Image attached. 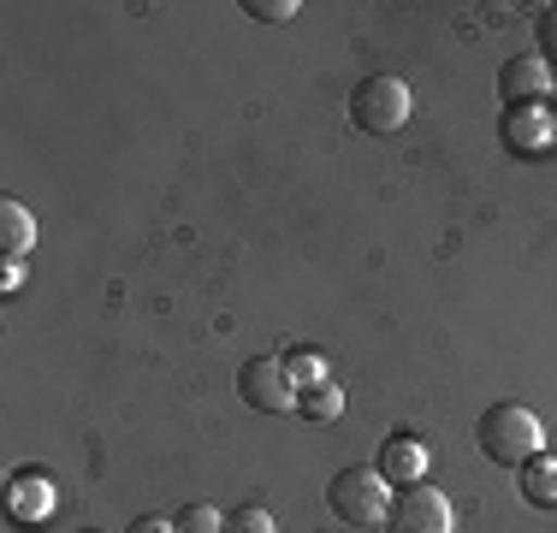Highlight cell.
<instances>
[{"label":"cell","instance_id":"cell-1","mask_svg":"<svg viewBox=\"0 0 557 533\" xmlns=\"http://www.w3.org/2000/svg\"><path fill=\"white\" fill-rule=\"evenodd\" d=\"M474 438H481L486 462H498V469H522L528 457H540L546 450V426L528 404H493L474 426Z\"/></svg>","mask_w":557,"mask_h":533},{"label":"cell","instance_id":"cell-2","mask_svg":"<svg viewBox=\"0 0 557 533\" xmlns=\"http://www.w3.org/2000/svg\"><path fill=\"white\" fill-rule=\"evenodd\" d=\"M326 510H333L344 528L374 533L392 516V480L380 469H368V462H350V469H338L333 486H326Z\"/></svg>","mask_w":557,"mask_h":533},{"label":"cell","instance_id":"cell-3","mask_svg":"<svg viewBox=\"0 0 557 533\" xmlns=\"http://www.w3.org/2000/svg\"><path fill=\"white\" fill-rule=\"evenodd\" d=\"M409 113H416V96H409V84L392 77V72L362 77L356 96H350V119L368 131V137H392V131H404Z\"/></svg>","mask_w":557,"mask_h":533},{"label":"cell","instance_id":"cell-4","mask_svg":"<svg viewBox=\"0 0 557 533\" xmlns=\"http://www.w3.org/2000/svg\"><path fill=\"white\" fill-rule=\"evenodd\" d=\"M386 533H457V510L440 486H397L392 498V516H386Z\"/></svg>","mask_w":557,"mask_h":533},{"label":"cell","instance_id":"cell-5","mask_svg":"<svg viewBox=\"0 0 557 533\" xmlns=\"http://www.w3.org/2000/svg\"><path fill=\"white\" fill-rule=\"evenodd\" d=\"M237 397H244L256 416H290V409H297V385H290V373L278 356H249V362L237 368Z\"/></svg>","mask_w":557,"mask_h":533},{"label":"cell","instance_id":"cell-6","mask_svg":"<svg viewBox=\"0 0 557 533\" xmlns=\"http://www.w3.org/2000/svg\"><path fill=\"white\" fill-rule=\"evenodd\" d=\"M498 137L510 154H546L557 142V125H552V107L534 101V107H504L498 119Z\"/></svg>","mask_w":557,"mask_h":533},{"label":"cell","instance_id":"cell-7","mask_svg":"<svg viewBox=\"0 0 557 533\" xmlns=\"http://www.w3.org/2000/svg\"><path fill=\"white\" fill-rule=\"evenodd\" d=\"M498 96L504 107H534L552 96V65L540 60V53H510V60L498 65Z\"/></svg>","mask_w":557,"mask_h":533},{"label":"cell","instance_id":"cell-8","mask_svg":"<svg viewBox=\"0 0 557 533\" xmlns=\"http://www.w3.org/2000/svg\"><path fill=\"white\" fill-rule=\"evenodd\" d=\"M7 510H12V522H24V528L48 522V516H54V480L42 469H18L7 480Z\"/></svg>","mask_w":557,"mask_h":533},{"label":"cell","instance_id":"cell-9","mask_svg":"<svg viewBox=\"0 0 557 533\" xmlns=\"http://www.w3.org/2000/svg\"><path fill=\"white\" fill-rule=\"evenodd\" d=\"M380 474L392 480V486H421L428 480V445H421L416 433H392L386 445H380Z\"/></svg>","mask_w":557,"mask_h":533},{"label":"cell","instance_id":"cell-10","mask_svg":"<svg viewBox=\"0 0 557 533\" xmlns=\"http://www.w3.org/2000/svg\"><path fill=\"white\" fill-rule=\"evenodd\" d=\"M0 249H7V261H24L36 249V220H30V208H24L18 196L0 202Z\"/></svg>","mask_w":557,"mask_h":533},{"label":"cell","instance_id":"cell-11","mask_svg":"<svg viewBox=\"0 0 557 533\" xmlns=\"http://www.w3.org/2000/svg\"><path fill=\"white\" fill-rule=\"evenodd\" d=\"M516 474H522V498L534 504V510H557V457H552V450L528 457Z\"/></svg>","mask_w":557,"mask_h":533},{"label":"cell","instance_id":"cell-12","mask_svg":"<svg viewBox=\"0 0 557 533\" xmlns=\"http://www.w3.org/2000/svg\"><path fill=\"white\" fill-rule=\"evenodd\" d=\"M297 416L302 421H338L344 416V392H338L333 380L309 385V392H297Z\"/></svg>","mask_w":557,"mask_h":533},{"label":"cell","instance_id":"cell-13","mask_svg":"<svg viewBox=\"0 0 557 533\" xmlns=\"http://www.w3.org/2000/svg\"><path fill=\"white\" fill-rule=\"evenodd\" d=\"M285 373H290V385H297V392H309V385L333 380V373H326V362H321L314 350H290V356H285Z\"/></svg>","mask_w":557,"mask_h":533},{"label":"cell","instance_id":"cell-14","mask_svg":"<svg viewBox=\"0 0 557 533\" xmlns=\"http://www.w3.org/2000/svg\"><path fill=\"white\" fill-rule=\"evenodd\" d=\"M225 533H278V522L261 504H237V510H225Z\"/></svg>","mask_w":557,"mask_h":533},{"label":"cell","instance_id":"cell-15","mask_svg":"<svg viewBox=\"0 0 557 533\" xmlns=\"http://www.w3.org/2000/svg\"><path fill=\"white\" fill-rule=\"evenodd\" d=\"M172 522H178V533H225V516L214 510V504H184Z\"/></svg>","mask_w":557,"mask_h":533},{"label":"cell","instance_id":"cell-16","mask_svg":"<svg viewBox=\"0 0 557 533\" xmlns=\"http://www.w3.org/2000/svg\"><path fill=\"white\" fill-rule=\"evenodd\" d=\"M534 42H540V60L557 72V7H540V18H534Z\"/></svg>","mask_w":557,"mask_h":533},{"label":"cell","instance_id":"cell-17","mask_svg":"<svg viewBox=\"0 0 557 533\" xmlns=\"http://www.w3.org/2000/svg\"><path fill=\"white\" fill-rule=\"evenodd\" d=\"M244 12L249 18H261V24H285V18H297V0H244Z\"/></svg>","mask_w":557,"mask_h":533},{"label":"cell","instance_id":"cell-18","mask_svg":"<svg viewBox=\"0 0 557 533\" xmlns=\"http://www.w3.org/2000/svg\"><path fill=\"white\" fill-rule=\"evenodd\" d=\"M125 533H178V522H166V516H137Z\"/></svg>","mask_w":557,"mask_h":533},{"label":"cell","instance_id":"cell-19","mask_svg":"<svg viewBox=\"0 0 557 533\" xmlns=\"http://www.w3.org/2000/svg\"><path fill=\"white\" fill-rule=\"evenodd\" d=\"M18 278H24V266H18V261L0 266V290H18Z\"/></svg>","mask_w":557,"mask_h":533},{"label":"cell","instance_id":"cell-20","mask_svg":"<svg viewBox=\"0 0 557 533\" xmlns=\"http://www.w3.org/2000/svg\"><path fill=\"white\" fill-rule=\"evenodd\" d=\"M552 125H557V96H552Z\"/></svg>","mask_w":557,"mask_h":533},{"label":"cell","instance_id":"cell-21","mask_svg":"<svg viewBox=\"0 0 557 533\" xmlns=\"http://www.w3.org/2000/svg\"><path fill=\"white\" fill-rule=\"evenodd\" d=\"M77 533H96V528H77Z\"/></svg>","mask_w":557,"mask_h":533}]
</instances>
